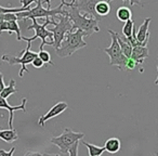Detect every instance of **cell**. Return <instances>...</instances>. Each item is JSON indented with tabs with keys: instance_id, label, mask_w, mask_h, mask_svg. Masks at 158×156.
Returning a JSON list of instances; mask_svg holds the SVG:
<instances>
[{
	"instance_id": "obj_29",
	"label": "cell",
	"mask_w": 158,
	"mask_h": 156,
	"mask_svg": "<svg viewBox=\"0 0 158 156\" xmlns=\"http://www.w3.org/2000/svg\"><path fill=\"white\" fill-rule=\"evenodd\" d=\"M5 87H6V85H5V82H3V75H2V73L0 72V92L3 90Z\"/></svg>"
},
{
	"instance_id": "obj_9",
	"label": "cell",
	"mask_w": 158,
	"mask_h": 156,
	"mask_svg": "<svg viewBox=\"0 0 158 156\" xmlns=\"http://www.w3.org/2000/svg\"><path fill=\"white\" fill-rule=\"evenodd\" d=\"M101 0H72L70 2H61L65 7H75L79 10L80 12L88 14V15L94 18L95 20L100 21L102 16H100L99 14L95 12V5Z\"/></svg>"
},
{
	"instance_id": "obj_27",
	"label": "cell",
	"mask_w": 158,
	"mask_h": 156,
	"mask_svg": "<svg viewBox=\"0 0 158 156\" xmlns=\"http://www.w3.org/2000/svg\"><path fill=\"white\" fill-rule=\"evenodd\" d=\"M15 151V147H12L10 151H5V150H0V156H12V154Z\"/></svg>"
},
{
	"instance_id": "obj_2",
	"label": "cell",
	"mask_w": 158,
	"mask_h": 156,
	"mask_svg": "<svg viewBox=\"0 0 158 156\" xmlns=\"http://www.w3.org/2000/svg\"><path fill=\"white\" fill-rule=\"evenodd\" d=\"M85 34L80 29H76L74 32L66 33L63 41L61 42V46L55 49V53L60 57H70L73 53L78 51L79 49H82L87 46V42L84 40Z\"/></svg>"
},
{
	"instance_id": "obj_10",
	"label": "cell",
	"mask_w": 158,
	"mask_h": 156,
	"mask_svg": "<svg viewBox=\"0 0 158 156\" xmlns=\"http://www.w3.org/2000/svg\"><path fill=\"white\" fill-rule=\"evenodd\" d=\"M26 102L27 99L24 98L22 100V103L20 105H16V106H11L9 103H8L7 99L5 98L0 97V108H3V110H7L9 111V127L10 128H13V117H14V112L15 111H23L24 113H26Z\"/></svg>"
},
{
	"instance_id": "obj_25",
	"label": "cell",
	"mask_w": 158,
	"mask_h": 156,
	"mask_svg": "<svg viewBox=\"0 0 158 156\" xmlns=\"http://www.w3.org/2000/svg\"><path fill=\"white\" fill-rule=\"evenodd\" d=\"M31 65H33L35 68H41L42 66L44 65V61H42V60L37 55V57L31 61Z\"/></svg>"
},
{
	"instance_id": "obj_23",
	"label": "cell",
	"mask_w": 158,
	"mask_h": 156,
	"mask_svg": "<svg viewBox=\"0 0 158 156\" xmlns=\"http://www.w3.org/2000/svg\"><path fill=\"white\" fill-rule=\"evenodd\" d=\"M38 57L44 61V63H47L51 66H54V63L51 61V55L48 51L44 50V49H42V50H39V52H38Z\"/></svg>"
},
{
	"instance_id": "obj_22",
	"label": "cell",
	"mask_w": 158,
	"mask_h": 156,
	"mask_svg": "<svg viewBox=\"0 0 158 156\" xmlns=\"http://www.w3.org/2000/svg\"><path fill=\"white\" fill-rule=\"evenodd\" d=\"M134 22L130 19V20L126 21L125 25L123 27V34L126 37H131L132 34H133V29H134Z\"/></svg>"
},
{
	"instance_id": "obj_8",
	"label": "cell",
	"mask_w": 158,
	"mask_h": 156,
	"mask_svg": "<svg viewBox=\"0 0 158 156\" xmlns=\"http://www.w3.org/2000/svg\"><path fill=\"white\" fill-rule=\"evenodd\" d=\"M55 18L59 19V22L54 25L53 28H51V33L53 34V48L57 49L61 46V42L63 41L64 37H65L66 33L72 31V22H70L69 18L67 15H63V14H59Z\"/></svg>"
},
{
	"instance_id": "obj_13",
	"label": "cell",
	"mask_w": 158,
	"mask_h": 156,
	"mask_svg": "<svg viewBox=\"0 0 158 156\" xmlns=\"http://www.w3.org/2000/svg\"><path fill=\"white\" fill-rule=\"evenodd\" d=\"M152 22L151 18H147L144 20V22L141 24L139 31L135 33V37L136 40L140 42H144V44H148L149 40V23Z\"/></svg>"
},
{
	"instance_id": "obj_3",
	"label": "cell",
	"mask_w": 158,
	"mask_h": 156,
	"mask_svg": "<svg viewBox=\"0 0 158 156\" xmlns=\"http://www.w3.org/2000/svg\"><path fill=\"white\" fill-rule=\"evenodd\" d=\"M37 5L36 7L31 8L27 11H22L18 12L16 15H18L19 20H31V19H47V18H53L54 19L59 14H63V15H67V12L66 9L64 8V6L60 5L55 9H49V8H44V2L41 0H37Z\"/></svg>"
},
{
	"instance_id": "obj_32",
	"label": "cell",
	"mask_w": 158,
	"mask_h": 156,
	"mask_svg": "<svg viewBox=\"0 0 158 156\" xmlns=\"http://www.w3.org/2000/svg\"><path fill=\"white\" fill-rule=\"evenodd\" d=\"M0 130H1V127H0Z\"/></svg>"
},
{
	"instance_id": "obj_14",
	"label": "cell",
	"mask_w": 158,
	"mask_h": 156,
	"mask_svg": "<svg viewBox=\"0 0 158 156\" xmlns=\"http://www.w3.org/2000/svg\"><path fill=\"white\" fill-rule=\"evenodd\" d=\"M148 57V49L147 46H135L132 48L131 52V59H133L139 64H143L144 60Z\"/></svg>"
},
{
	"instance_id": "obj_4",
	"label": "cell",
	"mask_w": 158,
	"mask_h": 156,
	"mask_svg": "<svg viewBox=\"0 0 158 156\" xmlns=\"http://www.w3.org/2000/svg\"><path fill=\"white\" fill-rule=\"evenodd\" d=\"M33 21V24L31 26H28L27 29L31 31V29H34L35 31V36L31 38L27 37H22V40L26 42H33L34 40H36L37 38H40L41 39V44L39 47V50H42L44 47L46 46H51V42H53V34L51 33L50 29L47 28L48 25H55L56 22L53 18H47L46 21H44V24H39L37 22V19H31Z\"/></svg>"
},
{
	"instance_id": "obj_26",
	"label": "cell",
	"mask_w": 158,
	"mask_h": 156,
	"mask_svg": "<svg viewBox=\"0 0 158 156\" xmlns=\"http://www.w3.org/2000/svg\"><path fill=\"white\" fill-rule=\"evenodd\" d=\"M37 2V0H21V5H22V8H24L25 10H29L31 9V5Z\"/></svg>"
},
{
	"instance_id": "obj_19",
	"label": "cell",
	"mask_w": 158,
	"mask_h": 156,
	"mask_svg": "<svg viewBox=\"0 0 158 156\" xmlns=\"http://www.w3.org/2000/svg\"><path fill=\"white\" fill-rule=\"evenodd\" d=\"M81 143L85 146L88 147L89 155L90 156H100L105 152V147L104 146H98V145H94V144H92V143H88V142H86V141H81Z\"/></svg>"
},
{
	"instance_id": "obj_12",
	"label": "cell",
	"mask_w": 158,
	"mask_h": 156,
	"mask_svg": "<svg viewBox=\"0 0 158 156\" xmlns=\"http://www.w3.org/2000/svg\"><path fill=\"white\" fill-rule=\"evenodd\" d=\"M3 32H9L11 33H16V40L21 41L22 40V35H21V28L18 24V21H2L0 23V34Z\"/></svg>"
},
{
	"instance_id": "obj_28",
	"label": "cell",
	"mask_w": 158,
	"mask_h": 156,
	"mask_svg": "<svg viewBox=\"0 0 158 156\" xmlns=\"http://www.w3.org/2000/svg\"><path fill=\"white\" fill-rule=\"evenodd\" d=\"M107 2H110V1H113V0H106ZM123 1H126V0H123ZM130 2V6H134V5H138V6H142V2H141V0H129Z\"/></svg>"
},
{
	"instance_id": "obj_5",
	"label": "cell",
	"mask_w": 158,
	"mask_h": 156,
	"mask_svg": "<svg viewBox=\"0 0 158 156\" xmlns=\"http://www.w3.org/2000/svg\"><path fill=\"white\" fill-rule=\"evenodd\" d=\"M108 33L112 36V44L108 48L104 49V52L110 57V64L113 66H116L119 70H123L126 68V64L129 57H127L121 51L120 47H119L118 40H117L116 34L114 31L110 29Z\"/></svg>"
},
{
	"instance_id": "obj_21",
	"label": "cell",
	"mask_w": 158,
	"mask_h": 156,
	"mask_svg": "<svg viewBox=\"0 0 158 156\" xmlns=\"http://www.w3.org/2000/svg\"><path fill=\"white\" fill-rule=\"evenodd\" d=\"M16 92H18V89H16V86H15V80L11 79L10 80V84L8 85V86H6L5 88H3V90L0 92V97L8 99L10 95H12L13 93H16Z\"/></svg>"
},
{
	"instance_id": "obj_16",
	"label": "cell",
	"mask_w": 158,
	"mask_h": 156,
	"mask_svg": "<svg viewBox=\"0 0 158 156\" xmlns=\"http://www.w3.org/2000/svg\"><path fill=\"white\" fill-rule=\"evenodd\" d=\"M0 139L3 140L7 143H12L19 139V134L14 128H10V129L0 130Z\"/></svg>"
},
{
	"instance_id": "obj_24",
	"label": "cell",
	"mask_w": 158,
	"mask_h": 156,
	"mask_svg": "<svg viewBox=\"0 0 158 156\" xmlns=\"http://www.w3.org/2000/svg\"><path fill=\"white\" fill-rule=\"evenodd\" d=\"M79 143H80V140L76 141L73 145H70V147L68 149L67 154L70 156H76L78 155V146H79Z\"/></svg>"
},
{
	"instance_id": "obj_31",
	"label": "cell",
	"mask_w": 158,
	"mask_h": 156,
	"mask_svg": "<svg viewBox=\"0 0 158 156\" xmlns=\"http://www.w3.org/2000/svg\"><path fill=\"white\" fill-rule=\"evenodd\" d=\"M157 70H158V65H157ZM155 85L156 86H158V76H157V79L155 80Z\"/></svg>"
},
{
	"instance_id": "obj_6",
	"label": "cell",
	"mask_w": 158,
	"mask_h": 156,
	"mask_svg": "<svg viewBox=\"0 0 158 156\" xmlns=\"http://www.w3.org/2000/svg\"><path fill=\"white\" fill-rule=\"evenodd\" d=\"M31 42H27V48L22 51V55L21 57H12V55L3 54L1 57V61L6 62L9 65H15V64H21V70L19 73V76L22 78L24 76V73H28V70L26 68L27 64H31V61L38 55V53L31 51Z\"/></svg>"
},
{
	"instance_id": "obj_18",
	"label": "cell",
	"mask_w": 158,
	"mask_h": 156,
	"mask_svg": "<svg viewBox=\"0 0 158 156\" xmlns=\"http://www.w3.org/2000/svg\"><path fill=\"white\" fill-rule=\"evenodd\" d=\"M95 12L99 14L100 16H105L110 12V2H107L106 0H101L95 5Z\"/></svg>"
},
{
	"instance_id": "obj_30",
	"label": "cell",
	"mask_w": 158,
	"mask_h": 156,
	"mask_svg": "<svg viewBox=\"0 0 158 156\" xmlns=\"http://www.w3.org/2000/svg\"><path fill=\"white\" fill-rule=\"evenodd\" d=\"M64 1H65V0H62V2H64ZM42 2H44V3H47V6H48L49 9H51V0H44Z\"/></svg>"
},
{
	"instance_id": "obj_17",
	"label": "cell",
	"mask_w": 158,
	"mask_h": 156,
	"mask_svg": "<svg viewBox=\"0 0 158 156\" xmlns=\"http://www.w3.org/2000/svg\"><path fill=\"white\" fill-rule=\"evenodd\" d=\"M120 146H121V143L118 138H110L105 142V145H104L105 151H107L110 154H115L117 152H119Z\"/></svg>"
},
{
	"instance_id": "obj_15",
	"label": "cell",
	"mask_w": 158,
	"mask_h": 156,
	"mask_svg": "<svg viewBox=\"0 0 158 156\" xmlns=\"http://www.w3.org/2000/svg\"><path fill=\"white\" fill-rule=\"evenodd\" d=\"M115 34H116L117 40H118L119 47H120L123 53L127 57H131V52H132V46H131V44H130L129 39H128V38L126 37V36H123H123L118 35L116 32H115Z\"/></svg>"
},
{
	"instance_id": "obj_11",
	"label": "cell",
	"mask_w": 158,
	"mask_h": 156,
	"mask_svg": "<svg viewBox=\"0 0 158 156\" xmlns=\"http://www.w3.org/2000/svg\"><path fill=\"white\" fill-rule=\"evenodd\" d=\"M67 108H68V104L66 103V102H59V103L54 104L46 114L40 116L39 120H38V124H39L40 126H44V124H46L49 119L59 116L60 114H62V113L65 110H67Z\"/></svg>"
},
{
	"instance_id": "obj_20",
	"label": "cell",
	"mask_w": 158,
	"mask_h": 156,
	"mask_svg": "<svg viewBox=\"0 0 158 156\" xmlns=\"http://www.w3.org/2000/svg\"><path fill=\"white\" fill-rule=\"evenodd\" d=\"M116 16L119 21L121 22H126V21L130 20L132 16V13H131V10L129 9L128 7H119L116 11Z\"/></svg>"
},
{
	"instance_id": "obj_1",
	"label": "cell",
	"mask_w": 158,
	"mask_h": 156,
	"mask_svg": "<svg viewBox=\"0 0 158 156\" xmlns=\"http://www.w3.org/2000/svg\"><path fill=\"white\" fill-rule=\"evenodd\" d=\"M65 9L66 12H67V16L69 18L73 25L70 32L80 29L85 34V37H89L92 34L100 32L99 21L95 20L94 18L86 13L81 14V12L75 7H65Z\"/></svg>"
},
{
	"instance_id": "obj_7",
	"label": "cell",
	"mask_w": 158,
	"mask_h": 156,
	"mask_svg": "<svg viewBox=\"0 0 158 156\" xmlns=\"http://www.w3.org/2000/svg\"><path fill=\"white\" fill-rule=\"evenodd\" d=\"M85 137L84 132H77V131H73L69 128H65L63 131V133L59 137H54L50 140V142L52 144L56 145L60 149L61 153L63 155H68L67 152L68 149L70 147V145L74 144L76 141L81 140Z\"/></svg>"
}]
</instances>
